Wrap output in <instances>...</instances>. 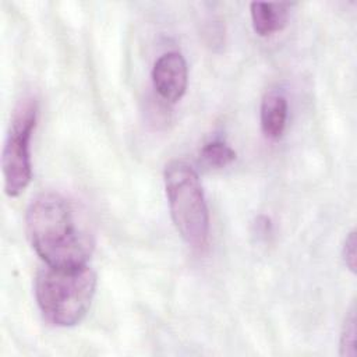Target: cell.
I'll use <instances>...</instances> for the list:
<instances>
[{
	"mask_svg": "<svg viewBox=\"0 0 357 357\" xmlns=\"http://www.w3.org/2000/svg\"><path fill=\"white\" fill-rule=\"evenodd\" d=\"M36 117L38 103L33 98H25L14 110L1 155L4 191L8 197L20 195L31 183L29 141L36 126Z\"/></svg>",
	"mask_w": 357,
	"mask_h": 357,
	"instance_id": "obj_4",
	"label": "cell"
},
{
	"mask_svg": "<svg viewBox=\"0 0 357 357\" xmlns=\"http://www.w3.org/2000/svg\"><path fill=\"white\" fill-rule=\"evenodd\" d=\"M201 159L209 167L220 169L230 165L236 159V152L222 139H213L201 149Z\"/></svg>",
	"mask_w": 357,
	"mask_h": 357,
	"instance_id": "obj_8",
	"label": "cell"
},
{
	"mask_svg": "<svg viewBox=\"0 0 357 357\" xmlns=\"http://www.w3.org/2000/svg\"><path fill=\"white\" fill-rule=\"evenodd\" d=\"M289 3L252 1L250 4L252 28L259 36H271L282 31L289 20Z\"/></svg>",
	"mask_w": 357,
	"mask_h": 357,
	"instance_id": "obj_7",
	"label": "cell"
},
{
	"mask_svg": "<svg viewBox=\"0 0 357 357\" xmlns=\"http://www.w3.org/2000/svg\"><path fill=\"white\" fill-rule=\"evenodd\" d=\"M96 289L88 265L42 268L35 279V298L42 317L54 326H74L86 315Z\"/></svg>",
	"mask_w": 357,
	"mask_h": 357,
	"instance_id": "obj_2",
	"label": "cell"
},
{
	"mask_svg": "<svg viewBox=\"0 0 357 357\" xmlns=\"http://www.w3.org/2000/svg\"><path fill=\"white\" fill-rule=\"evenodd\" d=\"M340 356H356V308L354 305L346 315L340 333Z\"/></svg>",
	"mask_w": 357,
	"mask_h": 357,
	"instance_id": "obj_9",
	"label": "cell"
},
{
	"mask_svg": "<svg viewBox=\"0 0 357 357\" xmlns=\"http://www.w3.org/2000/svg\"><path fill=\"white\" fill-rule=\"evenodd\" d=\"M29 243L50 266L86 265L95 247L86 218L74 202L57 192H42L25 215Z\"/></svg>",
	"mask_w": 357,
	"mask_h": 357,
	"instance_id": "obj_1",
	"label": "cell"
},
{
	"mask_svg": "<svg viewBox=\"0 0 357 357\" xmlns=\"http://www.w3.org/2000/svg\"><path fill=\"white\" fill-rule=\"evenodd\" d=\"M152 84L162 99L170 103L178 102L188 84V70L183 54L178 52L163 53L153 64Z\"/></svg>",
	"mask_w": 357,
	"mask_h": 357,
	"instance_id": "obj_5",
	"label": "cell"
},
{
	"mask_svg": "<svg viewBox=\"0 0 357 357\" xmlns=\"http://www.w3.org/2000/svg\"><path fill=\"white\" fill-rule=\"evenodd\" d=\"M261 128L266 138L279 139L286 128L287 120V99L278 91H268L261 102Z\"/></svg>",
	"mask_w": 357,
	"mask_h": 357,
	"instance_id": "obj_6",
	"label": "cell"
},
{
	"mask_svg": "<svg viewBox=\"0 0 357 357\" xmlns=\"http://www.w3.org/2000/svg\"><path fill=\"white\" fill-rule=\"evenodd\" d=\"M356 231L351 230L343 244V250H342V255H343V261L346 264V266L354 273L356 272Z\"/></svg>",
	"mask_w": 357,
	"mask_h": 357,
	"instance_id": "obj_10",
	"label": "cell"
},
{
	"mask_svg": "<svg viewBox=\"0 0 357 357\" xmlns=\"http://www.w3.org/2000/svg\"><path fill=\"white\" fill-rule=\"evenodd\" d=\"M163 181L176 230L190 247L205 248L209 211L197 172L183 160H173L165 169Z\"/></svg>",
	"mask_w": 357,
	"mask_h": 357,
	"instance_id": "obj_3",
	"label": "cell"
}]
</instances>
